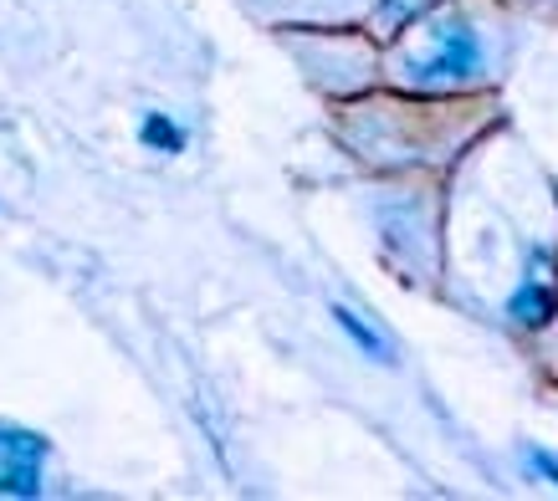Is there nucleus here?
<instances>
[{
	"label": "nucleus",
	"instance_id": "423d86ee",
	"mask_svg": "<svg viewBox=\"0 0 558 501\" xmlns=\"http://www.w3.org/2000/svg\"><path fill=\"white\" fill-rule=\"evenodd\" d=\"M425 0H385V16H395V21H405V16H415Z\"/></svg>",
	"mask_w": 558,
	"mask_h": 501
},
{
	"label": "nucleus",
	"instance_id": "f257e3e1",
	"mask_svg": "<svg viewBox=\"0 0 558 501\" xmlns=\"http://www.w3.org/2000/svg\"><path fill=\"white\" fill-rule=\"evenodd\" d=\"M41 461H47L41 435L0 425V497H36L41 491Z\"/></svg>",
	"mask_w": 558,
	"mask_h": 501
},
{
	"label": "nucleus",
	"instance_id": "39448f33",
	"mask_svg": "<svg viewBox=\"0 0 558 501\" xmlns=\"http://www.w3.org/2000/svg\"><path fill=\"white\" fill-rule=\"evenodd\" d=\"M138 138H144L154 154H180V149H185V129H180V123H170L165 113H144Z\"/></svg>",
	"mask_w": 558,
	"mask_h": 501
},
{
	"label": "nucleus",
	"instance_id": "7ed1b4c3",
	"mask_svg": "<svg viewBox=\"0 0 558 501\" xmlns=\"http://www.w3.org/2000/svg\"><path fill=\"white\" fill-rule=\"evenodd\" d=\"M554 302H558V297H554V292H548L543 282H523L518 292H512L508 313L523 322V328H543V322L554 318Z\"/></svg>",
	"mask_w": 558,
	"mask_h": 501
},
{
	"label": "nucleus",
	"instance_id": "0eeeda50",
	"mask_svg": "<svg viewBox=\"0 0 558 501\" xmlns=\"http://www.w3.org/2000/svg\"><path fill=\"white\" fill-rule=\"evenodd\" d=\"M527 461H533V471H538L543 481H554V486H558V466H554V455H543V451H533V455H527Z\"/></svg>",
	"mask_w": 558,
	"mask_h": 501
},
{
	"label": "nucleus",
	"instance_id": "20e7f679",
	"mask_svg": "<svg viewBox=\"0 0 558 501\" xmlns=\"http://www.w3.org/2000/svg\"><path fill=\"white\" fill-rule=\"evenodd\" d=\"M333 322H339L343 333H349V338L359 343V349H364V358H374V364H389V343H385L379 333H374L369 322L359 318L354 307H343V302H339V307H333Z\"/></svg>",
	"mask_w": 558,
	"mask_h": 501
},
{
	"label": "nucleus",
	"instance_id": "f03ea898",
	"mask_svg": "<svg viewBox=\"0 0 558 501\" xmlns=\"http://www.w3.org/2000/svg\"><path fill=\"white\" fill-rule=\"evenodd\" d=\"M482 68V41H476V26L472 21H440L430 26V57H425L421 77H472Z\"/></svg>",
	"mask_w": 558,
	"mask_h": 501
}]
</instances>
